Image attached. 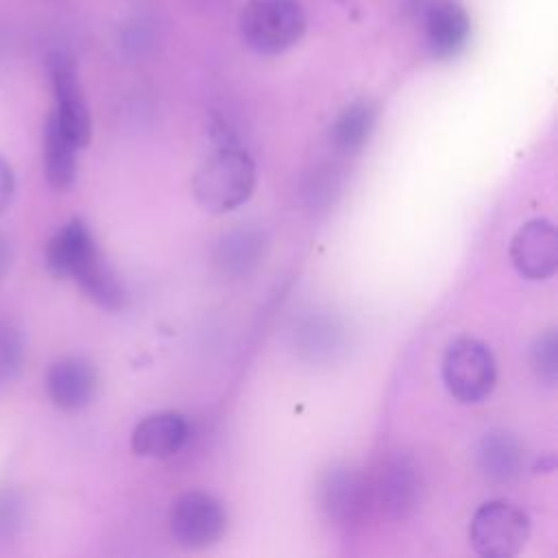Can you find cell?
<instances>
[{"instance_id": "cell-1", "label": "cell", "mask_w": 558, "mask_h": 558, "mask_svg": "<svg viewBox=\"0 0 558 558\" xmlns=\"http://www.w3.org/2000/svg\"><path fill=\"white\" fill-rule=\"evenodd\" d=\"M46 266L57 277H72L83 292L107 310L124 305V288L102 259L89 227L74 218L46 246Z\"/></svg>"}, {"instance_id": "cell-2", "label": "cell", "mask_w": 558, "mask_h": 558, "mask_svg": "<svg viewBox=\"0 0 558 558\" xmlns=\"http://www.w3.org/2000/svg\"><path fill=\"white\" fill-rule=\"evenodd\" d=\"M255 190V163L235 148L222 146L207 157L192 179V194L196 203L209 214H225L242 203Z\"/></svg>"}, {"instance_id": "cell-3", "label": "cell", "mask_w": 558, "mask_h": 558, "mask_svg": "<svg viewBox=\"0 0 558 558\" xmlns=\"http://www.w3.org/2000/svg\"><path fill=\"white\" fill-rule=\"evenodd\" d=\"M307 20L296 0H251L240 13V35L259 54H279L305 33Z\"/></svg>"}, {"instance_id": "cell-4", "label": "cell", "mask_w": 558, "mask_h": 558, "mask_svg": "<svg viewBox=\"0 0 558 558\" xmlns=\"http://www.w3.org/2000/svg\"><path fill=\"white\" fill-rule=\"evenodd\" d=\"M530 538L527 514L508 501H488L471 519L469 541L484 558H510Z\"/></svg>"}, {"instance_id": "cell-5", "label": "cell", "mask_w": 558, "mask_h": 558, "mask_svg": "<svg viewBox=\"0 0 558 558\" xmlns=\"http://www.w3.org/2000/svg\"><path fill=\"white\" fill-rule=\"evenodd\" d=\"M442 379L453 399L462 403L482 401L495 386L490 349L475 338L451 342L442 357Z\"/></svg>"}, {"instance_id": "cell-6", "label": "cell", "mask_w": 558, "mask_h": 558, "mask_svg": "<svg viewBox=\"0 0 558 558\" xmlns=\"http://www.w3.org/2000/svg\"><path fill=\"white\" fill-rule=\"evenodd\" d=\"M48 72L54 94L52 118L59 129L78 146H87L92 140V116L78 81L76 63L70 54L54 50L48 54Z\"/></svg>"}, {"instance_id": "cell-7", "label": "cell", "mask_w": 558, "mask_h": 558, "mask_svg": "<svg viewBox=\"0 0 558 558\" xmlns=\"http://www.w3.org/2000/svg\"><path fill=\"white\" fill-rule=\"evenodd\" d=\"M168 527L177 545L185 549H205L225 534L227 514L214 495L190 490L172 504Z\"/></svg>"}, {"instance_id": "cell-8", "label": "cell", "mask_w": 558, "mask_h": 558, "mask_svg": "<svg viewBox=\"0 0 558 558\" xmlns=\"http://www.w3.org/2000/svg\"><path fill=\"white\" fill-rule=\"evenodd\" d=\"M373 504L395 519L403 521L412 517L423 497V475L416 460L410 453H392L379 469V475L371 482Z\"/></svg>"}, {"instance_id": "cell-9", "label": "cell", "mask_w": 558, "mask_h": 558, "mask_svg": "<svg viewBox=\"0 0 558 558\" xmlns=\"http://www.w3.org/2000/svg\"><path fill=\"white\" fill-rule=\"evenodd\" d=\"M318 504L338 525L360 523L373 506L371 480L353 466H331L318 482Z\"/></svg>"}, {"instance_id": "cell-10", "label": "cell", "mask_w": 558, "mask_h": 558, "mask_svg": "<svg viewBox=\"0 0 558 558\" xmlns=\"http://www.w3.org/2000/svg\"><path fill=\"white\" fill-rule=\"evenodd\" d=\"M510 259L517 272L532 281H543L558 266V233L545 218L525 222L510 242Z\"/></svg>"}, {"instance_id": "cell-11", "label": "cell", "mask_w": 558, "mask_h": 558, "mask_svg": "<svg viewBox=\"0 0 558 558\" xmlns=\"http://www.w3.org/2000/svg\"><path fill=\"white\" fill-rule=\"evenodd\" d=\"M425 46L434 59L458 57L471 35V20L462 4L453 0L434 2L423 20Z\"/></svg>"}, {"instance_id": "cell-12", "label": "cell", "mask_w": 558, "mask_h": 558, "mask_svg": "<svg viewBox=\"0 0 558 558\" xmlns=\"http://www.w3.org/2000/svg\"><path fill=\"white\" fill-rule=\"evenodd\" d=\"M98 388V375L92 362L78 355L57 360L46 373V390L50 401L61 410L85 408Z\"/></svg>"}, {"instance_id": "cell-13", "label": "cell", "mask_w": 558, "mask_h": 558, "mask_svg": "<svg viewBox=\"0 0 558 558\" xmlns=\"http://www.w3.org/2000/svg\"><path fill=\"white\" fill-rule=\"evenodd\" d=\"M187 421L183 414L163 410L144 416L133 434L131 447L142 458H170L187 442Z\"/></svg>"}, {"instance_id": "cell-14", "label": "cell", "mask_w": 558, "mask_h": 558, "mask_svg": "<svg viewBox=\"0 0 558 558\" xmlns=\"http://www.w3.org/2000/svg\"><path fill=\"white\" fill-rule=\"evenodd\" d=\"M477 464L488 480L510 482L523 471L525 449L514 434L506 429H493L480 440Z\"/></svg>"}, {"instance_id": "cell-15", "label": "cell", "mask_w": 558, "mask_h": 558, "mask_svg": "<svg viewBox=\"0 0 558 558\" xmlns=\"http://www.w3.org/2000/svg\"><path fill=\"white\" fill-rule=\"evenodd\" d=\"M377 122V105L360 98L349 102L331 122L329 142L342 155L357 153L371 137Z\"/></svg>"}, {"instance_id": "cell-16", "label": "cell", "mask_w": 558, "mask_h": 558, "mask_svg": "<svg viewBox=\"0 0 558 558\" xmlns=\"http://www.w3.org/2000/svg\"><path fill=\"white\" fill-rule=\"evenodd\" d=\"M76 150L78 146L48 116L44 131V172L52 187L65 190L72 185L76 177Z\"/></svg>"}, {"instance_id": "cell-17", "label": "cell", "mask_w": 558, "mask_h": 558, "mask_svg": "<svg viewBox=\"0 0 558 558\" xmlns=\"http://www.w3.org/2000/svg\"><path fill=\"white\" fill-rule=\"evenodd\" d=\"M264 246V235L259 231L235 229L220 240L216 262L229 275H246L259 264Z\"/></svg>"}, {"instance_id": "cell-18", "label": "cell", "mask_w": 558, "mask_h": 558, "mask_svg": "<svg viewBox=\"0 0 558 558\" xmlns=\"http://www.w3.org/2000/svg\"><path fill=\"white\" fill-rule=\"evenodd\" d=\"M342 331L344 329L333 318L314 314L307 320H303L296 329L299 351L312 362L331 360L342 349V342H344Z\"/></svg>"}, {"instance_id": "cell-19", "label": "cell", "mask_w": 558, "mask_h": 558, "mask_svg": "<svg viewBox=\"0 0 558 558\" xmlns=\"http://www.w3.org/2000/svg\"><path fill=\"white\" fill-rule=\"evenodd\" d=\"M530 364L536 373V377L545 384H554L558 375V338L556 331L549 329L543 336L536 338L530 351Z\"/></svg>"}, {"instance_id": "cell-20", "label": "cell", "mask_w": 558, "mask_h": 558, "mask_svg": "<svg viewBox=\"0 0 558 558\" xmlns=\"http://www.w3.org/2000/svg\"><path fill=\"white\" fill-rule=\"evenodd\" d=\"M24 362V342L17 329L0 325V381H11Z\"/></svg>"}, {"instance_id": "cell-21", "label": "cell", "mask_w": 558, "mask_h": 558, "mask_svg": "<svg viewBox=\"0 0 558 558\" xmlns=\"http://www.w3.org/2000/svg\"><path fill=\"white\" fill-rule=\"evenodd\" d=\"M22 510L20 501L11 493H0V538H11L13 532L20 527Z\"/></svg>"}, {"instance_id": "cell-22", "label": "cell", "mask_w": 558, "mask_h": 558, "mask_svg": "<svg viewBox=\"0 0 558 558\" xmlns=\"http://www.w3.org/2000/svg\"><path fill=\"white\" fill-rule=\"evenodd\" d=\"M15 194V177L7 159L0 155V214H4Z\"/></svg>"}, {"instance_id": "cell-23", "label": "cell", "mask_w": 558, "mask_h": 558, "mask_svg": "<svg viewBox=\"0 0 558 558\" xmlns=\"http://www.w3.org/2000/svg\"><path fill=\"white\" fill-rule=\"evenodd\" d=\"M9 264H11V248H9L7 238L0 233V279L9 270Z\"/></svg>"}]
</instances>
